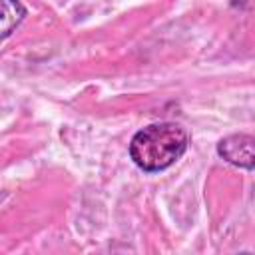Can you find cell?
Returning <instances> with one entry per match:
<instances>
[{
  "mask_svg": "<svg viewBox=\"0 0 255 255\" xmlns=\"http://www.w3.org/2000/svg\"><path fill=\"white\" fill-rule=\"evenodd\" d=\"M217 153L227 163L241 169H255V137L249 133H231L217 143Z\"/></svg>",
  "mask_w": 255,
  "mask_h": 255,
  "instance_id": "obj_2",
  "label": "cell"
},
{
  "mask_svg": "<svg viewBox=\"0 0 255 255\" xmlns=\"http://www.w3.org/2000/svg\"><path fill=\"white\" fill-rule=\"evenodd\" d=\"M0 6H2V40H6L12 30L26 18V6L20 2V0H0Z\"/></svg>",
  "mask_w": 255,
  "mask_h": 255,
  "instance_id": "obj_3",
  "label": "cell"
},
{
  "mask_svg": "<svg viewBox=\"0 0 255 255\" xmlns=\"http://www.w3.org/2000/svg\"><path fill=\"white\" fill-rule=\"evenodd\" d=\"M189 133L175 122H157L141 128L129 143L131 161L147 171L155 173L173 165L187 149Z\"/></svg>",
  "mask_w": 255,
  "mask_h": 255,
  "instance_id": "obj_1",
  "label": "cell"
}]
</instances>
